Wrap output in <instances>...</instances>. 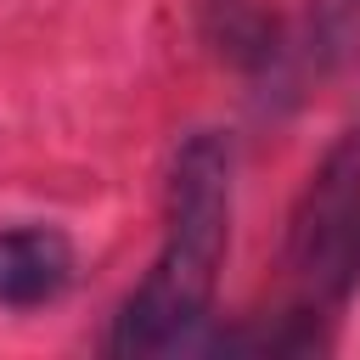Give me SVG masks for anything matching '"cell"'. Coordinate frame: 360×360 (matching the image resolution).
Returning <instances> with one entry per match:
<instances>
[{
    "instance_id": "7a4b0ae2",
    "label": "cell",
    "mask_w": 360,
    "mask_h": 360,
    "mask_svg": "<svg viewBox=\"0 0 360 360\" xmlns=\"http://www.w3.org/2000/svg\"><path fill=\"white\" fill-rule=\"evenodd\" d=\"M287 270L298 276L309 309H338L360 292V124H349L315 163L292 208Z\"/></svg>"
},
{
    "instance_id": "3957f363",
    "label": "cell",
    "mask_w": 360,
    "mask_h": 360,
    "mask_svg": "<svg viewBox=\"0 0 360 360\" xmlns=\"http://www.w3.org/2000/svg\"><path fill=\"white\" fill-rule=\"evenodd\" d=\"M73 242L56 225H6L0 231V309H39L73 281Z\"/></svg>"
},
{
    "instance_id": "6da1fadb",
    "label": "cell",
    "mask_w": 360,
    "mask_h": 360,
    "mask_svg": "<svg viewBox=\"0 0 360 360\" xmlns=\"http://www.w3.org/2000/svg\"><path fill=\"white\" fill-rule=\"evenodd\" d=\"M231 242V141L219 129H191L169 169L163 248L141 287L118 304L107 349L112 354H169L191 343L214 304V281Z\"/></svg>"
}]
</instances>
